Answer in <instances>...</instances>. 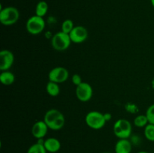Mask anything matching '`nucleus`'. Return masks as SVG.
<instances>
[{
    "label": "nucleus",
    "mask_w": 154,
    "mask_h": 153,
    "mask_svg": "<svg viewBox=\"0 0 154 153\" xmlns=\"http://www.w3.org/2000/svg\"><path fill=\"white\" fill-rule=\"evenodd\" d=\"M93 94V90L91 85L88 82H83L79 86H76L75 94L80 101L87 102L92 98Z\"/></svg>",
    "instance_id": "obj_8"
},
{
    "label": "nucleus",
    "mask_w": 154,
    "mask_h": 153,
    "mask_svg": "<svg viewBox=\"0 0 154 153\" xmlns=\"http://www.w3.org/2000/svg\"><path fill=\"white\" fill-rule=\"evenodd\" d=\"M150 124H154V104L148 106L145 113Z\"/></svg>",
    "instance_id": "obj_21"
},
{
    "label": "nucleus",
    "mask_w": 154,
    "mask_h": 153,
    "mask_svg": "<svg viewBox=\"0 0 154 153\" xmlns=\"http://www.w3.org/2000/svg\"><path fill=\"white\" fill-rule=\"evenodd\" d=\"M132 144L129 139H119L114 146L115 153H131Z\"/></svg>",
    "instance_id": "obj_12"
},
{
    "label": "nucleus",
    "mask_w": 154,
    "mask_h": 153,
    "mask_svg": "<svg viewBox=\"0 0 154 153\" xmlns=\"http://www.w3.org/2000/svg\"><path fill=\"white\" fill-rule=\"evenodd\" d=\"M26 30L29 34L36 35L44 31L45 28V21L42 16L34 15L30 16L26 24Z\"/></svg>",
    "instance_id": "obj_6"
},
{
    "label": "nucleus",
    "mask_w": 154,
    "mask_h": 153,
    "mask_svg": "<svg viewBox=\"0 0 154 153\" xmlns=\"http://www.w3.org/2000/svg\"><path fill=\"white\" fill-rule=\"evenodd\" d=\"M44 146L48 152L56 153L61 148V142L57 138L49 137L45 140Z\"/></svg>",
    "instance_id": "obj_13"
},
{
    "label": "nucleus",
    "mask_w": 154,
    "mask_h": 153,
    "mask_svg": "<svg viewBox=\"0 0 154 153\" xmlns=\"http://www.w3.org/2000/svg\"><path fill=\"white\" fill-rule=\"evenodd\" d=\"M138 153H149V152H147L146 151H141V152H138Z\"/></svg>",
    "instance_id": "obj_26"
},
{
    "label": "nucleus",
    "mask_w": 154,
    "mask_h": 153,
    "mask_svg": "<svg viewBox=\"0 0 154 153\" xmlns=\"http://www.w3.org/2000/svg\"><path fill=\"white\" fill-rule=\"evenodd\" d=\"M85 122L88 127L94 130H99L105 126L106 123L104 113L99 111H90L86 115Z\"/></svg>",
    "instance_id": "obj_5"
},
{
    "label": "nucleus",
    "mask_w": 154,
    "mask_h": 153,
    "mask_svg": "<svg viewBox=\"0 0 154 153\" xmlns=\"http://www.w3.org/2000/svg\"><path fill=\"white\" fill-rule=\"evenodd\" d=\"M69 36L72 43L81 44L88 38V31L83 26H76L69 33Z\"/></svg>",
    "instance_id": "obj_9"
},
{
    "label": "nucleus",
    "mask_w": 154,
    "mask_h": 153,
    "mask_svg": "<svg viewBox=\"0 0 154 153\" xmlns=\"http://www.w3.org/2000/svg\"><path fill=\"white\" fill-rule=\"evenodd\" d=\"M69 77V72L64 67H56L51 69L48 74L49 81L57 82V83H63L66 82Z\"/></svg>",
    "instance_id": "obj_7"
},
{
    "label": "nucleus",
    "mask_w": 154,
    "mask_h": 153,
    "mask_svg": "<svg viewBox=\"0 0 154 153\" xmlns=\"http://www.w3.org/2000/svg\"><path fill=\"white\" fill-rule=\"evenodd\" d=\"M47 150L45 149V146L43 144L38 143V142H35V143L32 144L30 146L29 148L27 150L26 153H47Z\"/></svg>",
    "instance_id": "obj_18"
},
{
    "label": "nucleus",
    "mask_w": 154,
    "mask_h": 153,
    "mask_svg": "<svg viewBox=\"0 0 154 153\" xmlns=\"http://www.w3.org/2000/svg\"><path fill=\"white\" fill-rule=\"evenodd\" d=\"M149 124L146 115H138L134 119V124L138 128H145Z\"/></svg>",
    "instance_id": "obj_17"
},
{
    "label": "nucleus",
    "mask_w": 154,
    "mask_h": 153,
    "mask_svg": "<svg viewBox=\"0 0 154 153\" xmlns=\"http://www.w3.org/2000/svg\"><path fill=\"white\" fill-rule=\"evenodd\" d=\"M14 62V56L8 50H2L0 52V70L2 71L8 70Z\"/></svg>",
    "instance_id": "obj_10"
},
{
    "label": "nucleus",
    "mask_w": 154,
    "mask_h": 153,
    "mask_svg": "<svg viewBox=\"0 0 154 153\" xmlns=\"http://www.w3.org/2000/svg\"><path fill=\"white\" fill-rule=\"evenodd\" d=\"M113 130L114 135L119 139H129L132 132V124L127 119L120 118L114 123Z\"/></svg>",
    "instance_id": "obj_2"
},
{
    "label": "nucleus",
    "mask_w": 154,
    "mask_h": 153,
    "mask_svg": "<svg viewBox=\"0 0 154 153\" xmlns=\"http://www.w3.org/2000/svg\"><path fill=\"white\" fill-rule=\"evenodd\" d=\"M150 2H151L152 5H153V7L154 8V0H150Z\"/></svg>",
    "instance_id": "obj_25"
},
{
    "label": "nucleus",
    "mask_w": 154,
    "mask_h": 153,
    "mask_svg": "<svg viewBox=\"0 0 154 153\" xmlns=\"http://www.w3.org/2000/svg\"><path fill=\"white\" fill-rule=\"evenodd\" d=\"M72 81L74 85H75L76 86H79L80 84L83 82L82 78H81V75H79L78 74H75L72 75Z\"/></svg>",
    "instance_id": "obj_22"
},
{
    "label": "nucleus",
    "mask_w": 154,
    "mask_h": 153,
    "mask_svg": "<svg viewBox=\"0 0 154 153\" xmlns=\"http://www.w3.org/2000/svg\"><path fill=\"white\" fill-rule=\"evenodd\" d=\"M144 134L147 140L150 141V142H154V124L149 123L144 128Z\"/></svg>",
    "instance_id": "obj_19"
},
{
    "label": "nucleus",
    "mask_w": 154,
    "mask_h": 153,
    "mask_svg": "<svg viewBox=\"0 0 154 153\" xmlns=\"http://www.w3.org/2000/svg\"><path fill=\"white\" fill-rule=\"evenodd\" d=\"M103 153H111V152H103Z\"/></svg>",
    "instance_id": "obj_28"
},
{
    "label": "nucleus",
    "mask_w": 154,
    "mask_h": 153,
    "mask_svg": "<svg viewBox=\"0 0 154 153\" xmlns=\"http://www.w3.org/2000/svg\"><path fill=\"white\" fill-rule=\"evenodd\" d=\"M130 140H129L131 141L132 144L133 146H139L141 142V139L139 136L138 135H131Z\"/></svg>",
    "instance_id": "obj_23"
},
{
    "label": "nucleus",
    "mask_w": 154,
    "mask_h": 153,
    "mask_svg": "<svg viewBox=\"0 0 154 153\" xmlns=\"http://www.w3.org/2000/svg\"><path fill=\"white\" fill-rule=\"evenodd\" d=\"M74 27H75V26H74V22L72 20H65L63 22V23H62V31L63 32L69 34L72 31Z\"/></svg>",
    "instance_id": "obj_20"
},
{
    "label": "nucleus",
    "mask_w": 154,
    "mask_h": 153,
    "mask_svg": "<svg viewBox=\"0 0 154 153\" xmlns=\"http://www.w3.org/2000/svg\"><path fill=\"white\" fill-rule=\"evenodd\" d=\"M72 40L69 34L60 31L54 34L51 38V46L57 51H64L70 46Z\"/></svg>",
    "instance_id": "obj_4"
},
{
    "label": "nucleus",
    "mask_w": 154,
    "mask_h": 153,
    "mask_svg": "<svg viewBox=\"0 0 154 153\" xmlns=\"http://www.w3.org/2000/svg\"><path fill=\"white\" fill-rule=\"evenodd\" d=\"M49 128L45 121H38L32 127V134L35 139H43L47 135Z\"/></svg>",
    "instance_id": "obj_11"
},
{
    "label": "nucleus",
    "mask_w": 154,
    "mask_h": 153,
    "mask_svg": "<svg viewBox=\"0 0 154 153\" xmlns=\"http://www.w3.org/2000/svg\"><path fill=\"white\" fill-rule=\"evenodd\" d=\"M44 121L49 129L53 130H59L64 127L66 118L63 112L60 110L57 109H51L45 112Z\"/></svg>",
    "instance_id": "obj_1"
},
{
    "label": "nucleus",
    "mask_w": 154,
    "mask_h": 153,
    "mask_svg": "<svg viewBox=\"0 0 154 153\" xmlns=\"http://www.w3.org/2000/svg\"><path fill=\"white\" fill-rule=\"evenodd\" d=\"M20 18V12L17 8L13 6L1 8L0 22L4 26H12L16 23Z\"/></svg>",
    "instance_id": "obj_3"
},
{
    "label": "nucleus",
    "mask_w": 154,
    "mask_h": 153,
    "mask_svg": "<svg viewBox=\"0 0 154 153\" xmlns=\"http://www.w3.org/2000/svg\"><path fill=\"white\" fill-rule=\"evenodd\" d=\"M104 117H105L106 122H108L112 118V115L110 112H105V113H104Z\"/></svg>",
    "instance_id": "obj_24"
},
{
    "label": "nucleus",
    "mask_w": 154,
    "mask_h": 153,
    "mask_svg": "<svg viewBox=\"0 0 154 153\" xmlns=\"http://www.w3.org/2000/svg\"><path fill=\"white\" fill-rule=\"evenodd\" d=\"M46 91L47 93L51 97H57L60 93V88L59 83L52 82V81H48L46 85Z\"/></svg>",
    "instance_id": "obj_15"
},
{
    "label": "nucleus",
    "mask_w": 154,
    "mask_h": 153,
    "mask_svg": "<svg viewBox=\"0 0 154 153\" xmlns=\"http://www.w3.org/2000/svg\"><path fill=\"white\" fill-rule=\"evenodd\" d=\"M15 76L9 70H4L0 74V82L5 86H10L14 82Z\"/></svg>",
    "instance_id": "obj_14"
},
{
    "label": "nucleus",
    "mask_w": 154,
    "mask_h": 153,
    "mask_svg": "<svg viewBox=\"0 0 154 153\" xmlns=\"http://www.w3.org/2000/svg\"><path fill=\"white\" fill-rule=\"evenodd\" d=\"M49 6L47 2L45 1H40L38 2L35 7V15L39 16H45L47 14L48 11Z\"/></svg>",
    "instance_id": "obj_16"
},
{
    "label": "nucleus",
    "mask_w": 154,
    "mask_h": 153,
    "mask_svg": "<svg viewBox=\"0 0 154 153\" xmlns=\"http://www.w3.org/2000/svg\"><path fill=\"white\" fill-rule=\"evenodd\" d=\"M153 86L154 87V80H153Z\"/></svg>",
    "instance_id": "obj_27"
}]
</instances>
